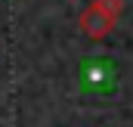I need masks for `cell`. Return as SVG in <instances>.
Masks as SVG:
<instances>
[{"label": "cell", "instance_id": "6da1fadb", "mask_svg": "<svg viewBox=\"0 0 133 127\" xmlns=\"http://www.w3.org/2000/svg\"><path fill=\"white\" fill-rule=\"evenodd\" d=\"M121 12H124V0H93L81 12L77 25H81V31L87 34V37L102 40V37H108V34L115 31Z\"/></svg>", "mask_w": 133, "mask_h": 127}]
</instances>
